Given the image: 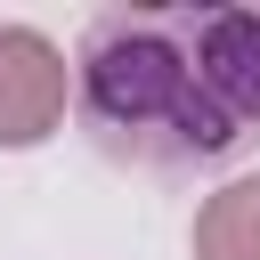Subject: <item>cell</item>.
Listing matches in <instances>:
<instances>
[{
  "instance_id": "obj_3",
  "label": "cell",
  "mask_w": 260,
  "mask_h": 260,
  "mask_svg": "<svg viewBox=\"0 0 260 260\" xmlns=\"http://www.w3.org/2000/svg\"><path fill=\"white\" fill-rule=\"evenodd\" d=\"M195 260H260V171L228 179L195 211Z\"/></svg>"
},
{
  "instance_id": "obj_1",
  "label": "cell",
  "mask_w": 260,
  "mask_h": 260,
  "mask_svg": "<svg viewBox=\"0 0 260 260\" xmlns=\"http://www.w3.org/2000/svg\"><path fill=\"white\" fill-rule=\"evenodd\" d=\"M73 106L114 162L187 171L260 130V8H106L73 49Z\"/></svg>"
},
{
  "instance_id": "obj_2",
  "label": "cell",
  "mask_w": 260,
  "mask_h": 260,
  "mask_svg": "<svg viewBox=\"0 0 260 260\" xmlns=\"http://www.w3.org/2000/svg\"><path fill=\"white\" fill-rule=\"evenodd\" d=\"M73 106V65L49 32L0 24V146H41Z\"/></svg>"
}]
</instances>
